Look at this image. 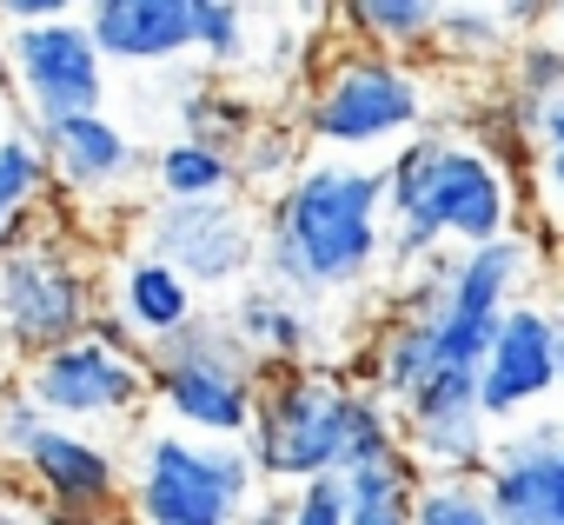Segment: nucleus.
<instances>
[{
    "label": "nucleus",
    "instance_id": "f257e3e1",
    "mask_svg": "<svg viewBox=\"0 0 564 525\" xmlns=\"http://www.w3.org/2000/svg\"><path fill=\"white\" fill-rule=\"evenodd\" d=\"M259 280L313 313L372 293L386 280V167L306 153L259 206Z\"/></svg>",
    "mask_w": 564,
    "mask_h": 525
},
{
    "label": "nucleus",
    "instance_id": "f03ea898",
    "mask_svg": "<svg viewBox=\"0 0 564 525\" xmlns=\"http://www.w3.org/2000/svg\"><path fill=\"white\" fill-rule=\"evenodd\" d=\"M386 167V274L405 280L432 253H471L524 233V180L498 147L465 127H432L405 140Z\"/></svg>",
    "mask_w": 564,
    "mask_h": 525
},
{
    "label": "nucleus",
    "instance_id": "7ed1b4c3",
    "mask_svg": "<svg viewBox=\"0 0 564 525\" xmlns=\"http://www.w3.org/2000/svg\"><path fill=\"white\" fill-rule=\"evenodd\" d=\"M438 107L445 94L432 61H399L359 41H333L306 74L293 133L326 160H392L405 140L438 127Z\"/></svg>",
    "mask_w": 564,
    "mask_h": 525
},
{
    "label": "nucleus",
    "instance_id": "20e7f679",
    "mask_svg": "<svg viewBox=\"0 0 564 525\" xmlns=\"http://www.w3.org/2000/svg\"><path fill=\"white\" fill-rule=\"evenodd\" d=\"M359 366L319 360L265 373L246 426V459L259 465V485L300 492L313 479H339L352 465V426H359Z\"/></svg>",
    "mask_w": 564,
    "mask_h": 525
},
{
    "label": "nucleus",
    "instance_id": "39448f33",
    "mask_svg": "<svg viewBox=\"0 0 564 525\" xmlns=\"http://www.w3.org/2000/svg\"><path fill=\"white\" fill-rule=\"evenodd\" d=\"M107 300V280L94 267V253L80 246L74 219H47L34 239L14 253H0V353L14 360V373L94 326Z\"/></svg>",
    "mask_w": 564,
    "mask_h": 525
},
{
    "label": "nucleus",
    "instance_id": "423d86ee",
    "mask_svg": "<svg viewBox=\"0 0 564 525\" xmlns=\"http://www.w3.org/2000/svg\"><path fill=\"white\" fill-rule=\"evenodd\" d=\"M259 379H265V366L239 346V333L226 326L219 307H206L193 326H180L173 340H160V346L147 353L153 413H160V426H173V432H186V439L246 446Z\"/></svg>",
    "mask_w": 564,
    "mask_h": 525
},
{
    "label": "nucleus",
    "instance_id": "0eeeda50",
    "mask_svg": "<svg viewBox=\"0 0 564 525\" xmlns=\"http://www.w3.org/2000/svg\"><path fill=\"white\" fill-rule=\"evenodd\" d=\"M259 492L246 446L186 439L173 426H140L127 446V525H239Z\"/></svg>",
    "mask_w": 564,
    "mask_h": 525
},
{
    "label": "nucleus",
    "instance_id": "6e6552de",
    "mask_svg": "<svg viewBox=\"0 0 564 525\" xmlns=\"http://www.w3.org/2000/svg\"><path fill=\"white\" fill-rule=\"evenodd\" d=\"M127 246L166 259L199 300H232L259 280V206L246 193L226 200H140L127 219Z\"/></svg>",
    "mask_w": 564,
    "mask_h": 525
},
{
    "label": "nucleus",
    "instance_id": "1a4fd4ad",
    "mask_svg": "<svg viewBox=\"0 0 564 525\" xmlns=\"http://www.w3.org/2000/svg\"><path fill=\"white\" fill-rule=\"evenodd\" d=\"M14 386L54 419V426H80V432H120V426H140L153 413V393H147V353H127V346H107L94 333L28 360L14 373Z\"/></svg>",
    "mask_w": 564,
    "mask_h": 525
},
{
    "label": "nucleus",
    "instance_id": "9d476101",
    "mask_svg": "<svg viewBox=\"0 0 564 525\" xmlns=\"http://www.w3.org/2000/svg\"><path fill=\"white\" fill-rule=\"evenodd\" d=\"M0 74H8L21 127H54L74 114H107V61L80 14L41 21V28H0Z\"/></svg>",
    "mask_w": 564,
    "mask_h": 525
},
{
    "label": "nucleus",
    "instance_id": "9b49d317",
    "mask_svg": "<svg viewBox=\"0 0 564 525\" xmlns=\"http://www.w3.org/2000/svg\"><path fill=\"white\" fill-rule=\"evenodd\" d=\"M34 140H41L54 200H67L74 213H87L100 226H127L140 213L133 186H140L153 153L133 127H120L113 114H74V120L34 127Z\"/></svg>",
    "mask_w": 564,
    "mask_h": 525
},
{
    "label": "nucleus",
    "instance_id": "f8f14e48",
    "mask_svg": "<svg viewBox=\"0 0 564 525\" xmlns=\"http://www.w3.org/2000/svg\"><path fill=\"white\" fill-rule=\"evenodd\" d=\"M14 472L47 512H80V518H127V452L100 432L54 426L41 419L28 446L0 465Z\"/></svg>",
    "mask_w": 564,
    "mask_h": 525
},
{
    "label": "nucleus",
    "instance_id": "ddd939ff",
    "mask_svg": "<svg viewBox=\"0 0 564 525\" xmlns=\"http://www.w3.org/2000/svg\"><path fill=\"white\" fill-rule=\"evenodd\" d=\"M557 393H564V326L551 300H524L505 313L491 353L478 360V406L505 432L531 413H557Z\"/></svg>",
    "mask_w": 564,
    "mask_h": 525
},
{
    "label": "nucleus",
    "instance_id": "4468645a",
    "mask_svg": "<svg viewBox=\"0 0 564 525\" xmlns=\"http://www.w3.org/2000/svg\"><path fill=\"white\" fill-rule=\"evenodd\" d=\"M478 492L498 525H564V419L531 413L505 426Z\"/></svg>",
    "mask_w": 564,
    "mask_h": 525
},
{
    "label": "nucleus",
    "instance_id": "2eb2a0df",
    "mask_svg": "<svg viewBox=\"0 0 564 525\" xmlns=\"http://www.w3.org/2000/svg\"><path fill=\"white\" fill-rule=\"evenodd\" d=\"M399 426L425 479H485L491 446H498V426L478 406V379H438L425 399L399 413Z\"/></svg>",
    "mask_w": 564,
    "mask_h": 525
},
{
    "label": "nucleus",
    "instance_id": "dca6fc26",
    "mask_svg": "<svg viewBox=\"0 0 564 525\" xmlns=\"http://www.w3.org/2000/svg\"><path fill=\"white\" fill-rule=\"evenodd\" d=\"M219 313H226V326L239 333V346H246L265 373L339 360V353H333V333H326V313L286 300L279 287H265V280H252V287H239L232 300H219Z\"/></svg>",
    "mask_w": 564,
    "mask_h": 525
},
{
    "label": "nucleus",
    "instance_id": "f3484780",
    "mask_svg": "<svg viewBox=\"0 0 564 525\" xmlns=\"http://www.w3.org/2000/svg\"><path fill=\"white\" fill-rule=\"evenodd\" d=\"M80 21L107 67L193 61V0H94Z\"/></svg>",
    "mask_w": 564,
    "mask_h": 525
},
{
    "label": "nucleus",
    "instance_id": "a211bd4d",
    "mask_svg": "<svg viewBox=\"0 0 564 525\" xmlns=\"http://www.w3.org/2000/svg\"><path fill=\"white\" fill-rule=\"evenodd\" d=\"M147 353L160 346V340H173L180 326H193L213 300H199L166 259H153V253H140V246H127L120 253V267H113V280H107V300H100Z\"/></svg>",
    "mask_w": 564,
    "mask_h": 525
},
{
    "label": "nucleus",
    "instance_id": "6ab92c4d",
    "mask_svg": "<svg viewBox=\"0 0 564 525\" xmlns=\"http://www.w3.org/2000/svg\"><path fill=\"white\" fill-rule=\"evenodd\" d=\"M551 8H491V0H452L438 8V34H432V61L445 74H505L518 41H531L544 28Z\"/></svg>",
    "mask_w": 564,
    "mask_h": 525
},
{
    "label": "nucleus",
    "instance_id": "aec40b11",
    "mask_svg": "<svg viewBox=\"0 0 564 525\" xmlns=\"http://www.w3.org/2000/svg\"><path fill=\"white\" fill-rule=\"evenodd\" d=\"M265 127L272 120H265L259 94H246V87H232L219 74H206V81H193L180 94V140H199V147H213L226 160H239Z\"/></svg>",
    "mask_w": 564,
    "mask_h": 525
},
{
    "label": "nucleus",
    "instance_id": "412c9836",
    "mask_svg": "<svg viewBox=\"0 0 564 525\" xmlns=\"http://www.w3.org/2000/svg\"><path fill=\"white\" fill-rule=\"evenodd\" d=\"M54 219V180L41 160V140L28 127L0 133V253H14Z\"/></svg>",
    "mask_w": 564,
    "mask_h": 525
},
{
    "label": "nucleus",
    "instance_id": "4be33fe9",
    "mask_svg": "<svg viewBox=\"0 0 564 525\" xmlns=\"http://www.w3.org/2000/svg\"><path fill=\"white\" fill-rule=\"evenodd\" d=\"M419 492H425V472L412 465V452H386V459H366V465L339 472L346 525H412Z\"/></svg>",
    "mask_w": 564,
    "mask_h": 525
},
{
    "label": "nucleus",
    "instance_id": "5701e85b",
    "mask_svg": "<svg viewBox=\"0 0 564 525\" xmlns=\"http://www.w3.org/2000/svg\"><path fill=\"white\" fill-rule=\"evenodd\" d=\"M524 153H531V173H524V233L531 246L551 259L564 246V107H551L531 133H524Z\"/></svg>",
    "mask_w": 564,
    "mask_h": 525
},
{
    "label": "nucleus",
    "instance_id": "b1692460",
    "mask_svg": "<svg viewBox=\"0 0 564 525\" xmlns=\"http://www.w3.org/2000/svg\"><path fill=\"white\" fill-rule=\"evenodd\" d=\"M333 28H346L359 47L399 54V61H432V34H438V8L432 0H352L333 14Z\"/></svg>",
    "mask_w": 564,
    "mask_h": 525
},
{
    "label": "nucleus",
    "instance_id": "393cba45",
    "mask_svg": "<svg viewBox=\"0 0 564 525\" xmlns=\"http://www.w3.org/2000/svg\"><path fill=\"white\" fill-rule=\"evenodd\" d=\"M147 180H153L147 200H226V193H239L232 160L213 153V147H199V140H180V133L166 147H153Z\"/></svg>",
    "mask_w": 564,
    "mask_h": 525
},
{
    "label": "nucleus",
    "instance_id": "a878e982",
    "mask_svg": "<svg viewBox=\"0 0 564 525\" xmlns=\"http://www.w3.org/2000/svg\"><path fill=\"white\" fill-rule=\"evenodd\" d=\"M259 47V14L239 0H193V61L206 74H232L246 67Z\"/></svg>",
    "mask_w": 564,
    "mask_h": 525
},
{
    "label": "nucleus",
    "instance_id": "bb28decb",
    "mask_svg": "<svg viewBox=\"0 0 564 525\" xmlns=\"http://www.w3.org/2000/svg\"><path fill=\"white\" fill-rule=\"evenodd\" d=\"M300 167H306V140H300V133H279V127H265V133L232 160L239 193H279Z\"/></svg>",
    "mask_w": 564,
    "mask_h": 525
},
{
    "label": "nucleus",
    "instance_id": "cd10ccee",
    "mask_svg": "<svg viewBox=\"0 0 564 525\" xmlns=\"http://www.w3.org/2000/svg\"><path fill=\"white\" fill-rule=\"evenodd\" d=\"M412 525H498V518H491L478 479H425Z\"/></svg>",
    "mask_w": 564,
    "mask_h": 525
},
{
    "label": "nucleus",
    "instance_id": "c85d7f7f",
    "mask_svg": "<svg viewBox=\"0 0 564 525\" xmlns=\"http://www.w3.org/2000/svg\"><path fill=\"white\" fill-rule=\"evenodd\" d=\"M293 525H346V505H339V479H313L293 492Z\"/></svg>",
    "mask_w": 564,
    "mask_h": 525
},
{
    "label": "nucleus",
    "instance_id": "c756f323",
    "mask_svg": "<svg viewBox=\"0 0 564 525\" xmlns=\"http://www.w3.org/2000/svg\"><path fill=\"white\" fill-rule=\"evenodd\" d=\"M0 525H41V499L14 472H0Z\"/></svg>",
    "mask_w": 564,
    "mask_h": 525
},
{
    "label": "nucleus",
    "instance_id": "7c9ffc66",
    "mask_svg": "<svg viewBox=\"0 0 564 525\" xmlns=\"http://www.w3.org/2000/svg\"><path fill=\"white\" fill-rule=\"evenodd\" d=\"M239 525H293V492H272V485H265V492L246 505Z\"/></svg>",
    "mask_w": 564,
    "mask_h": 525
},
{
    "label": "nucleus",
    "instance_id": "2f4dec72",
    "mask_svg": "<svg viewBox=\"0 0 564 525\" xmlns=\"http://www.w3.org/2000/svg\"><path fill=\"white\" fill-rule=\"evenodd\" d=\"M41 525H127V518H80V512H47L41 505Z\"/></svg>",
    "mask_w": 564,
    "mask_h": 525
},
{
    "label": "nucleus",
    "instance_id": "473e14b6",
    "mask_svg": "<svg viewBox=\"0 0 564 525\" xmlns=\"http://www.w3.org/2000/svg\"><path fill=\"white\" fill-rule=\"evenodd\" d=\"M14 127V94H8V74H0V133Z\"/></svg>",
    "mask_w": 564,
    "mask_h": 525
},
{
    "label": "nucleus",
    "instance_id": "72a5a7b5",
    "mask_svg": "<svg viewBox=\"0 0 564 525\" xmlns=\"http://www.w3.org/2000/svg\"><path fill=\"white\" fill-rule=\"evenodd\" d=\"M544 34H551V41H564V8H551V14H544Z\"/></svg>",
    "mask_w": 564,
    "mask_h": 525
},
{
    "label": "nucleus",
    "instance_id": "f704fd0d",
    "mask_svg": "<svg viewBox=\"0 0 564 525\" xmlns=\"http://www.w3.org/2000/svg\"><path fill=\"white\" fill-rule=\"evenodd\" d=\"M551 313H557V326H564V287H557V293H551Z\"/></svg>",
    "mask_w": 564,
    "mask_h": 525
},
{
    "label": "nucleus",
    "instance_id": "c9c22d12",
    "mask_svg": "<svg viewBox=\"0 0 564 525\" xmlns=\"http://www.w3.org/2000/svg\"><path fill=\"white\" fill-rule=\"evenodd\" d=\"M557 419H564V393H557Z\"/></svg>",
    "mask_w": 564,
    "mask_h": 525
}]
</instances>
